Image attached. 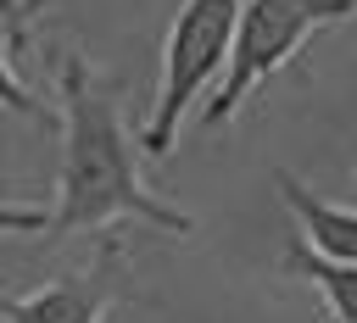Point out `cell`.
I'll list each match as a JSON object with an SVG mask.
<instances>
[{
  "instance_id": "6da1fadb",
  "label": "cell",
  "mask_w": 357,
  "mask_h": 323,
  "mask_svg": "<svg viewBox=\"0 0 357 323\" xmlns=\"http://www.w3.org/2000/svg\"><path fill=\"white\" fill-rule=\"evenodd\" d=\"M61 162H56V206L45 239L100 234L112 223H145L156 234H195V217L167 206L139 178V139L123 123L117 89L95 84L84 56L61 61Z\"/></svg>"
},
{
  "instance_id": "7a4b0ae2",
  "label": "cell",
  "mask_w": 357,
  "mask_h": 323,
  "mask_svg": "<svg viewBox=\"0 0 357 323\" xmlns=\"http://www.w3.org/2000/svg\"><path fill=\"white\" fill-rule=\"evenodd\" d=\"M351 11H357V0H240L234 39H229V67H223V84L206 100L201 123L206 128H223L245 106L251 89H262L273 72H284L290 56L312 33L346 22Z\"/></svg>"
},
{
  "instance_id": "3957f363",
  "label": "cell",
  "mask_w": 357,
  "mask_h": 323,
  "mask_svg": "<svg viewBox=\"0 0 357 323\" xmlns=\"http://www.w3.org/2000/svg\"><path fill=\"white\" fill-rule=\"evenodd\" d=\"M234 17H240V0H184L178 17L167 22V39H162V84H156V100H151L145 128L134 134L145 156H167L178 145V117L229 67Z\"/></svg>"
},
{
  "instance_id": "277c9868",
  "label": "cell",
  "mask_w": 357,
  "mask_h": 323,
  "mask_svg": "<svg viewBox=\"0 0 357 323\" xmlns=\"http://www.w3.org/2000/svg\"><path fill=\"white\" fill-rule=\"evenodd\" d=\"M112 262H117V251H106L95 267L56 273V278H45L22 295H0V323H106Z\"/></svg>"
},
{
  "instance_id": "5b68a950",
  "label": "cell",
  "mask_w": 357,
  "mask_h": 323,
  "mask_svg": "<svg viewBox=\"0 0 357 323\" xmlns=\"http://www.w3.org/2000/svg\"><path fill=\"white\" fill-rule=\"evenodd\" d=\"M273 178V189H279V200L290 206V217H296V239L307 245V251H318V256H329V262H357V206H335V200H324L312 184H301L290 167H273L268 173Z\"/></svg>"
},
{
  "instance_id": "8992f818",
  "label": "cell",
  "mask_w": 357,
  "mask_h": 323,
  "mask_svg": "<svg viewBox=\"0 0 357 323\" xmlns=\"http://www.w3.org/2000/svg\"><path fill=\"white\" fill-rule=\"evenodd\" d=\"M279 273L312 284V290L329 301V317H335V323H357V262H329V256L307 251L301 239H290L284 256H279Z\"/></svg>"
},
{
  "instance_id": "52a82bcc",
  "label": "cell",
  "mask_w": 357,
  "mask_h": 323,
  "mask_svg": "<svg viewBox=\"0 0 357 323\" xmlns=\"http://www.w3.org/2000/svg\"><path fill=\"white\" fill-rule=\"evenodd\" d=\"M50 11V0H0V33H6V56H17L28 45V28Z\"/></svg>"
},
{
  "instance_id": "ba28073f",
  "label": "cell",
  "mask_w": 357,
  "mask_h": 323,
  "mask_svg": "<svg viewBox=\"0 0 357 323\" xmlns=\"http://www.w3.org/2000/svg\"><path fill=\"white\" fill-rule=\"evenodd\" d=\"M0 111H17V117L45 123V100H33V89L17 78V67H11V56H6V50H0Z\"/></svg>"
},
{
  "instance_id": "9c48e42d",
  "label": "cell",
  "mask_w": 357,
  "mask_h": 323,
  "mask_svg": "<svg viewBox=\"0 0 357 323\" xmlns=\"http://www.w3.org/2000/svg\"><path fill=\"white\" fill-rule=\"evenodd\" d=\"M50 212L45 206H22V200H0V234H45Z\"/></svg>"
}]
</instances>
